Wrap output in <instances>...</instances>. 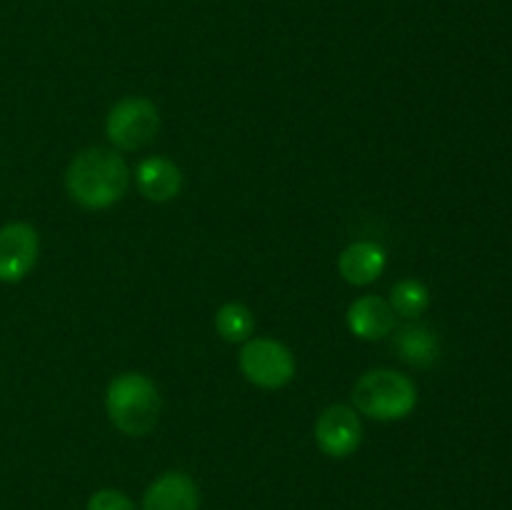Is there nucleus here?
Returning <instances> with one entry per match:
<instances>
[{
	"label": "nucleus",
	"instance_id": "ddd939ff",
	"mask_svg": "<svg viewBox=\"0 0 512 510\" xmlns=\"http://www.w3.org/2000/svg\"><path fill=\"white\" fill-rule=\"evenodd\" d=\"M215 330L225 343H245L255 333V315L248 305L230 300L215 313Z\"/></svg>",
	"mask_w": 512,
	"mask_h": 510
},
{
	"label": "nucleus",
	"instance_id": "4468645a",
	"mask_svg": "<svg viewBox=\"0 0 512 510\" xmlns=\"http://www.w3.org/2000/svg\"><path fill=\"white\" fill-rule=\"evenodd\" d=\"M388 303L395 315H400L405 320H415L428 310L430 290L418 278H403L393 285Z\"/></svg>",
	"mask_w": 512,
	"mask_h": 510
},
{
	"label": "nucleus",
	"instance_id": "423d86ee",
	"mask_svg": "<svg viewBox=\"0 0 512 510\" xmlns=\"http://www.w3.org/2000/svg\"><path fill=\"white\" fill-rule=\"evenodd\" d=\"M313 435L315 445L328 458H350L363 443V420H360L358 410L350 405H328L315 420Z\"/></svg>",
	"mask_w": 512,
	"mask_h": 510
},
{
	"label": "nucleus",
	"instance_id": "2eb2a0df",
	"mask_svg": "<svg viewBox=\"0 0 512 510\" xmlns=\"http://www.w3.org/2000/svg\"><path fill=\"white\" fill-rule=\"evenodd\" d=\"M85 510H135V505L123 490L103 488V490H95V493L90 495L88 508Z\"/></svg>",
	"mask_w": 512,
	"mask_h": 510
},
{
	"label": "nucleus",
	"instance_id": "0eeeda50",
	"mask_svg": "<svg viewBox=\"0 0 512 510\" xmlns=\"http://www.w3.org/2000/svg\"><path fill=\"white\" fill-rule=\"evenodd\" d=\"M40 238L30 223L15 220L0 228V283H20L38 263Z\"/></svg>",
	"mask_w": 512,
	"mask_h": 510
},
{
	"label": "nucleus",
	"instance_id": "1a4fd4ad",
	"mask_svg": "<svg viewBox=\"0 0 512 510\" xmlns=\"http://www.w3.org/2000/svg\"><path fill=\"white\" fill-rule=\"evenodd\" d=\"M135 185L150 203H168L183 190V170L165 155H148L135 168Z\"/></svg>",
	"mask_w": 512,
	"mask_h": 510
},
{
	"label": "nucleus",
	"instance_id": "f257e3e1",
	"mask_svg": "<svg viewBox=\"0 0 512 510\" xmlns=\"http://www.w3.org/2000/svg\"><path fill=\"white\" fill-rule=\"evenodd\" d=\"M130 185V168L115 150L85 148L65 170V190L80 208L105 210L123 200Z\"/></svg>",
	"mask_w": 512,
	"mask_h": 510
},
{
	"label": "nucleus",
	"instance_id": "39448f33",
	"mask_svg": "<svg viewBox=\"0 0 512 510\" xmlns=\"http://www.w3.org/2000/svg\"><path fill=\"white\" fill-rule=\"evenodd\" d=\"M238 365L245 380L263 390H280L293 383L295 378L293 350L275 338L245 340L238 355Z\"/></svg>",
	"mask_w": 512,
	"mask_h": 510
},
{
	"label": "nucleus",
	"instance_id": "f8f14e48",
	"mask_svg": "<svg viewBox=\"0 0 512 510\" xmlns=\"http://www.w3.org/2000/svg\"><path fill=\"white\" fill-rule=\"evenodd\" d=\"M390 335H393V350L403 363L413 368H433L440 360V338L428 325L408 323L395 328Z\"/></svg>",
	"mask_w": 512,
	"mask_h": 510
},
{
	"label": "nucleus",
	"instance_id": "f03ea898",
	"mask_svg": "<svg viewBox=\"0 0 512 510\" xmlns=\"http://www.w3.org/2000/svg\"><path fill=\"white\" fill-rule=\"evenodd\" d=\"M105 410L115 430L128 438H145L158 425L163 400L153 378L128 370V373L115 375L108 383Z\"/></svg>",
	"mask_w": 512,
	"mask_h": 510
},
{
	"label": "nucleus",
	"instance_id": "6e6552de",
	"mask_svg": "<svg viewBox=\"0 0 512 510\" xmlns=\"http://www.w3.org/2000/svg\"><path fill=\"white\" fill-rule=\"evenodd\" d=\"M198 483L183 470H168L148 485L140 510H198Z\"/></svg>",
	"mask_w": 512,
	"mask_h": 510
},
{
	"label": "nucleus",
	"instance_id": "7ed1b4c3",
	"mask_svg": "<svg viewBox=\"0 0 512 510\" xmlns=\"http://www.w3.org/2000/svg\"><path fill=\"white\" fill-rule=\"evenodd\" d=\"M350 398L360 415H368L380 423H395V420H405L415 410L418 385L400 370L375 368L360 375Z\"/></svg>",
	"mask_w": 512,
	"mask_h": 510
},
{
	"label": "nucleus",
	"instance_id": "9d476101",
	"mask_svg": "<svg viewBox=\"0 0 512 510\" xmlns=\"http://www.w3.org/2000/svg\"><path fill=\"white\" fill-rule=\"evenodd\" d=\"M348 330L360 340H383L395 330V313L380 295H360L348 305Z\"/></svg>",
	"mask_w": 512,
	"mask_h": 510
},
{
	"label": "nucleus",
	"instance_id": "9b49d317",
	"mask_svg": "<svg viewBox=\"0 0 512 510\" xmlns=\"http://www.w3.org/2000/svg\"><path fill=\"white\" fill-rule=\"evenodd\" d=\"M385 265H388V253L375 240H355L338 258V270L343 280L358 285V288L375 283L383 275Z\"/></svg>",
	"mask_w": 512,
	"mask_h": 510
},
{
	"label": "nucleus",
	"instance_id": "20e7f679",
	"mask_svg": "<svg viewBox=\"0 0 512 510\" xmlns=\"http://www.w3.org/2000/svg\"><path fill=\"white\" fill-rule=\"evenodd\" d=\"M160 113L158 105L143 95L120 98L105 118V135L118 150H143L158 138Z\"/></svg>",
	"mask_w": 512,
	"mask_h": 510
}]
</instances>
